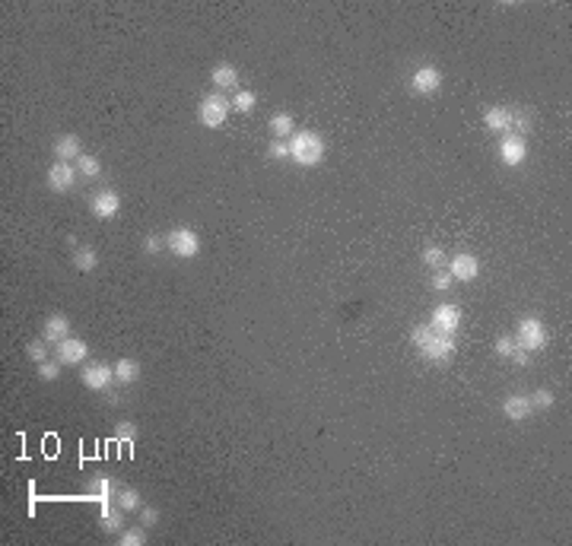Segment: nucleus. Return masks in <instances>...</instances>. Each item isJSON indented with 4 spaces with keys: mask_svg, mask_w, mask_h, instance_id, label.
I'll use <instances>...</instances> for the list:
<instances>
[{
    "mask_svg": "<svg viewBox=\"0 0 572 546\" xmlns=\"http://www.w3.org/2000/svg\"><path fill=\"white\" fill-rule=\"evenodd\" d=\"M411 340H413V346L420 350V356L429 359V363H448V359L455 356V350H458L455 333H439L435 327H429V324L413 327Z\"/></svg>",
    "mask_w": 572,
    "mask_h": 546,
    "instance_id": "f257e3e1",
    "label": "nucleus"
},
{
    "mask_svg": "<svg viewBox=\"0 0 572 546\" xmlns=\"http://www.w3.org/2000/svg\"><path fill=\"white\" fill-rule=\"evenodd\" d=\"M324 140H322V134H315V131H296L290 136V159L296 162L299 168H315V166H322V159H324Z\"/></svg>",
    "mask_w": 572,
    "mask_h": 546,
    "instance_id": "f03ea898",
    "label": "nucleus"
},
{
    "mask_svg": "<svg viewBox=\"0 0 572 546\" xmlns=\"http://www.w3.org/2000/svg\"><path fill=\"white\" fill-rule=\"evenodd\" d=\"M229 112H233V99H223V95H203L201 105H197V121L210 131L223 127L229 121Z\"/></svg>",
    "mask_w": 572,
    "mask_h": 546,
    "instance_id": "7ed1b4c3",
    "label": "nucleus"
},
{
    "mask_svg": "<svg viewBox=\"0 0 572 546\" xmlns=\"http://www.w3.org/2000/svg\"><path fill=\"white\" fill-rule=\"evenodd\" d=\"M515 343L528 353L544 350V346H547V327H544V321L534 318V315L521 318L519 324H515Z\"/></svg>",
    "mask_w": 572,
    "mask_h": 546,
    "instance_id": "20e7f679",
    "label": "nucleus"
},
{
    "mask_svg": "<svg viewBox=\"0 0 572 546\" xmlns=\"http://www.w3.org/2000/svg\"><path fill=\"white\" fill-rule=\"evenodd\" d=\"M166 248L172 251L175 257H181V261H191V257L201 255V238H197L194 229L175 226V229H169V235H166Z\"/></svg>",
    "mask_w": 572,
    "mask_h": 546,
    "instance_id": "39448f33",
    "label": "nucleus"
},
{
    "mask_svg": "<svg viewBox=\"0 0 572 546\" xmlns=\"http://www.w3.org/2000/svg\"><path fill=\"white\" fill-rule=\"evenodd\" d=\"M77 166L73 162H58L54 159L51 162V168H48V175H45V181H48V188L54 191V194H67V191H73V184H77Z\"/></svg>",
    "mask_w": 572,
    "mask_h": 546,
    "instance_id": "423d86ee",
    "label": "nucleus"
},
{
    "mask_svg": "<svg viewBox=\"0 0 572 546\" xmlns=\"http://www.w3.org/2000/svg\"><path fill=\"white\" fill-rule=\"evenodd\" d=\"M90 210L95 220H115L121 213V194L112 188H102L90 197Z\"/></svg>",
    "mask_w": 572,
    "mask_h": 546,
    "instance_id": "0eeeda50",
    "label": "nucleus"
},
{
    "mask_svg": "<svg viewBox=\"0 0 572 546\" xmlns=\"http://www.w3.org/2000/svg\"><path fill=\"white\" fill-rule=\"evenodd\" d=\"M80 381H83V387H90V391H108V387L115 385V365H108V363H86Z\"/></svg>",
    "mask_w": 572,
    "mask_h": 546,
    "instance_id": "6e6552de",
    "label": "nucleus"
},
{
    "mask_svg": "<svg viewBox=\"0 0 572 546\" xmlns=\"http://www.w3.org/2000/svg\"><path fill=\"white\" fill-rule=\"evenodd\" d=\"M86 356H90V346L80 337H67L54 346V359H58L60 365H83Z\"/></svg>",
    "mask_w": 572,
    "mask_h": 546,
    "instance_id": "1a4fd4ad",
    "label": "nucleus"
},
{
    "mask_svg": "<svg viewBox=\"0 0 572 546\" xmlns=\"http://www.w3.org/2000/svg\"><path fill=\"white\" fill-rule=\"evenodd\" d=\"M499 159L506 162L509 168H519L524 159H528V140L519 134H502L499 140Z\"/></svg>",
    "mask_w": 572,
    "mask_h": 546,
    "instance_id": "9d476101",
    "label": "nucleus"
},
{
    "mask_svg": "<svg viewBox=\"0 0 572 546\" xmlns=\"http://www.w3.org/2000/svg\"><path fill=\"white\" fill-rule=\"evenodd\" d=\"M429 327H435L439 333H458L461 327V309L452 302H442L433 309V315H429Z\"/></svg>",
    "mask_w": 572,
    "mask_h": 546,
    "instance_id": "9b49d317",
    "label": "nucleus"
},
{
    "mask_svg": "<svg viewBox=\"0 0 572 546\" xmlns=\"http://www.w3.org/2000/svg\"><path fill=\"white\" fill-rule=\"evenodd\" d=\"M411 90L417 92V95H433V92H439V90H442V70H439L435 64L417 67V70H413V77H411Z\"/></svg>",
    "mask_w": 572,
    "mask_h": 546,
    "instance_id": "f8f14e48",
    "label": "nucleus"
},
{
    "mask_svg": "<svg viewBox=\"0 0 572 546\" xmlns=\"http://www.w3.org/2000/svg\"><path fill=\"white\" fill-rule=\"evenodd\" d=\"M448 273H452L455 283H474V279L480 277V261H477L471 251H461V255H455L452 261H448Z\"/></svg>",
    "mask_w": 572,
    "mask_h": 546,
    "instance_id": "ddd939ff",
    "label": "nucleus"
},
{
    "mask_svg": "<svg viewBox=\"0 0 572 546\" xmlns=\"http://www.w3.org/2000/svg\"><path fill=\"white\" fill-rule=\"evenodd\" d=\"M51 153L58 162H77L83 156V140L77 134H60L58 140L51 143Z\"/></svg>",
    "mask_w": 572,
    "mask_h": 546,
    "instance_id": "4468645a",
    "label": "nucleus"
},
{
    "mask_svg": "<svg viewBox=\"0 0 572 546\" xmlns=\"http://www.w3.org/2000/svg\"><path fill=\"white\" fill-rule=\"evenodd\" d=\"M531 413H534V404H531L528 394H509V397L502 400V416H506V419L524 422Z\"/></svg>",
    "mask_w": 572,
    "mask_h": 546,
    "instance_id": "2eb2a0df",
    "label": "nucleus"
},
{
    "mask_svg": "<svg viewBox=\"0 0 572 546\" xmlns=\"http://www.w3.org/2000/svg\"><path fill=\"white\" fill-rule=\"evenodd\" d=\"M512 118H515L512 108L496 105V108H489V112L483 114V124H487L489 134H512Z\"/></svg>",
    "mask_w": 572,
    "mask_h": 546,
    "instance_id": "dca6fc26",
    "label": "nucleus"
},
{
    "mask_svg": "<svg viewBox=\"0 0 572 546\" xmlns=\"http://www.w3.org/2000/svg\"><path fill=\"white\" fill-rule=\"evenodd\" d=\"M210 83H213L220 92H235L238 90V70H235V64H229V60L216 64L213 70H210Z\"/></svg>",
    "mask_w": 572,
    "mask_h": 546,
    "instance_id": "f3484780",
    "label": "nucleus"
},
{
    "mask_svg": "<svg viewBox=\"0 0 572 546\" xmlns=\"http://www.w3.org/2000/svg\"><path fill=\"white\" fill-rule=\"evenodd\" d=\"M118 496V486H115L112 476H92L90 480V499L99 502V508H108Z\"/></svg>",
    "mask_w": 572,
    "mask_h": 546,
    "instance_id": "a211bd4d",
    "label": "nucleus"
},
{
    "mask_svg": "<svg viewBox=\"0 0 572 546\" xmlns=\"http://www.w3.org/2000/svg\"><path fill=\"white\" fill-rule=\"evenodd\" d=\"M67 337H70V321H67L64 315L45 318V324H42V340H45V343L58 346L60 340H67Z\"/></svg>",
    "mask_w": 572,
    "mask_h": 546,
    "instance_id": "6ab92c4d",
    "label": "nucleus"
},
{
    "mask_svg": "<svg viewBox=\"0 0 572 546\" xmlns=\"http://www.w3.org/2000/svg\"><path fill=\"white\" fill-rule=\"evenodd\" d=\"M125 508H115V505H108V508H99V524L105 534H121L125 530Z\"/></svg>",
    "mask_w": 572,
    "mask_h": 546,
    "instance_id": "aec40b11",
    "label": "nucleus"
},
{
    "mask_svg": "<svg viewBox=\"0 0 572 546\" xmlns=\"http://www.w3.org/2000/svg\"><path fill=\"white\" fill-rule=\"evenodd\" d=\"M268 127H270V134H274V140H290V136L296 134V121H292V114H290V112H277V114H270Z\"/></svg>",
    "mask_w": 572,
    "mask_h": 546,
    "instance_id": "412c9836",
    "label": "nucleus"
},
{
    "mask_svg": "<svg viewBox=\"0 0 572 546\" xmlns=\"http://www.w3.org/2000/svg\"><path fill=\"white\" fill-rule=\"evenodd\" d=\"M140 378V363L137 359H118L115 363V385H134Z\"/></svg>",
    "mask_w": 572,
    "mask_h": 546,
    "instance_id": "4be33fe9",
    "label": "nucleus"
},
{
    "mask_svg": "<svg viewBox=\"0 0 572 546\" xmlns=\"http://www.w3.org/2000/svg\"><path fill=\"white\" fill-rule=\"evenodd\" d=\"M73 267H77L80 273H92L95 267H99V255H95V248L80 245V248L73 251Z\"/></svg>",
    "mask_w": 572,
    "mask_h": 546,
    "instance_id": "5701e85b",
    "label": "nucleus"
},
{
    "mask_svg": "<svg viewBox=\"0 0 572 546\" xmlns=\"http://www.w3.org/2000/svg\"><path fill=\"white\" fill-rule=\"evenodd\" d=\"M115 502H118V508H125V511H140L143 508L140 493L137 489H131V486H121L118 496H115Z\"/></svg>",
    "mask_w": 572,
    "mask_h": 546,
    "instance_id": "b1692460",
    "label": "nucleus"
},
{
    "mask_svg": "<svg viewBox=\"0 0 572 546\" xmlns=\"http://www.w3.org/2000/svg\"><path fill=\"white\" fill-rule=\"evenodd\" d=\"M73 166H77V172L83 175V178H99V175H102V162H99V156L83 153L77 162H73Z\"/></svg>",
    "mask_w": 572,
    "mask_h": 546,
    "instance_id": "393cba45",
    "label": "nucleus"
},
{
    "mask_svg": "<svg viewBox=\"0 0 572 546\" xmlns=\"http://www.w3.org/2000/svg\"><path fill=\"white\" fill-rule=\"evenodd\" d=\"M115 441H118V445H125V448H134V445H137V426H134V422H127V419H121L118 426H115Z\"/></svg>",
    "mask_w": 572,
    "mask_h": 546,
    "instance_id": "a878e982",
    "label": "nucleus"
},
{
    "mask_svg": "<svg viewBox=\"0 0 572 546\" xmlns=\"http://www.w3.org/2000/svg\"><path fill=\"white\" fill-rule=\"evenodd\" d=\"M255 105H258V95H255V92H251V90H235V95H233V112L251 114V112H255Z\"/></svg>",
    "mask_w": 572,
    "mask_h": 546,
    "instance_id": "bb28decb",
    "label": "nucleus"
},
{
    "mask_svg": "<svg viewBox=\"0 0 572 546\" xmlns=\"http://www.w3.org/2000/svg\"><path fill=\"white\" fill-rule=\"evenodd\" d=\"M423 264L426 267H433V270H442L448 264V257H445V251H442L439 245H426L423 248Z\"/></svg>",
    "mask_w": 572,
    "mask_h": 546,
    "instance_id": "cd10ccee",
    "label": "nucleus"
},
{
    "mask_svg": "<svg viewBox=\"0 0 572 546\" xmlns=\"http://www.w3.org/2000/svg\"><path fill=\"white\" fill-rule=\"evenodd\" d=\"M118 543L121 546H143L147 543V528L143 524H137V528H127L118 534Z\"/></svg>",
    "mask_w": 572,
    "mask_h": 546,
    "instance_id": "c85d7f7f",
    "label": "nucleus"
},
{
    "mask_svg": "<svg viewBox=\"0 0 572 546\" xmlns=\"http://www.w3.org/2000/svg\"><path fill=\"white\" fill-rule=\"evenodd\" d=\"M493 350H496V356H499V359H512V353L519 350V343H515L512 333H502V337H496Z\"/></svg>",
    "mask_w": 572,
    "mask_h": 546,
    "instance_id": "c756f323",
    "label": "nucleus"
},
{
    "mask_svg": "<svg viewBox=\"0 0 572 546\" xmlns=\"http://www.w3.org/2000/svg\"><path fill=\"white\" fill-rule=\"evenodd\" d=\"M531 404H534V410H550L556 404V394L550 391V387H537V391L531 394Z\"/></svg>",
    "mask_w": 572,
    "mask_h": 546,
    "instance_id": "7c9ffc66",
    "label": "nucleus"
},
{
    "mask_svg": "<svg viewBox=\"0 0 572 546\" xmlns=\"http://www.w3.org/2000/svg\"><path fill=\"white\" fill-rule=\"evenodd\" d=\"M48 346H51V343H45V340H29V343H26V356H29L32 363H45V359H48Z\"/></svg>",
    "mask_w": 572,
    "mask_h": 546,
    "instance_id": "2f4dec72",
    "label": "nucleus"
},
{
    "mask_svg": "<svg viewBox=\"0 0 572 546\" xmlns=\"http://www.w3.org/2000/svg\"><path fill=\"white\" fill-rule=\"evenodd\" d=\"M60 368H64V365H60L58 359H45V363H38V378H42V381H58L60 378Z\"/></svg>",
    "mask_w": 572,
    "mask_h": 546,
    "instance_id": "473e14b6",
    "label": "nucleus"
},
{
    "mask_svg": "<svg viewBox=\"0 0 572 546\" xmlns=\"http://www.w3.org/2000/svg\"><path fill=\"white\" fill-rule=\"evenodd\" d=\"M429 286H433L435 292H448L455 286V279H452V273H448V270H435L433 279H429Z\"/></svg>",
    "mask_w": 572,
    "mask_h": 546,
    "instance_id": "72a5a7b5",
    "label": "nucleus"
},
{
    "mask_svg": "<svg viewBox=\"0 0 572 546\" xmlns=\"http://www.w3.org/2000/svg\"><path fill=\"white\" fill-rule=\"evenodd\" d=\"M531 114L528 112H515V118H512V134H519V136H528L531 134Z\"/></svg>",
    "mask_w": 572,
    "mask_h": 546,
    "instance_id": "f704fd0d",
    "label": "nucleus"
},
{
    "mask_svg": "<svg viewBox=\"0 0 572 546\" xmlns=\"http://www.w3.org/2000/svg\"><path fill=\"white\" fill-rule=\"evenodd\" d=\"M268 156L270 159H290V140H270Z\"/></svg>",
    "mask_w": 572,
    "mask_h": 546,
    "instance_id": "c9c22d12",
    "label": "nucleus"
},
{
    "mask_svg": "<svg viewBox=\"0 0 572 546\" xmlns=\"http://www.w3.org/2000/svg\"><path fill=\"white\" fill-rule=\"evenodd\" d=\"M162 248H166V238H159V235H147V238H143V255H159Z\"/></svg>",
    "mask_w": 572,
    "mask_h": 546,
    "instance_id": "e433bc0d",
    "label": "nucleus"
},
{
    "mask_svg": "<svg viewBox=\"0 0 572 546\" xmlns=\"http://www.w3.org/2000/svg\"><path fill=\"white\" fill-rule=\"evenodd\" d=\"M137 515H140V524H143V528H153V524H159V511H156V508H147V505H143Z\"/></svg>",
    "mask_w": 572,
    "mask_h": 546,
    "instance_id": "4c0bfd02",
    "label": "nucleus"
},
{
    "mask_svg": "<svg viewBox=\"0 0 572 546\" xmlns=\"http://www.w3.org/2000/svg\"><path fill=\"white\" fill-rule=\"evenodd\" d=\"M512 363H515V365H528V363H531V353H528V350H521V346H519V350L512 353Z\"/></svg>",
    "mask_w": 572,
    "mask_h": 546,
    "instance_id": "58836bf2",
    "label": "nucleus"
}]
</instances>
